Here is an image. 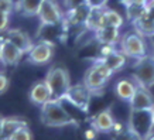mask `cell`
I'll list each match as a JSON object with an SVG mask.
<instances>
[{
  "instance_id": "obj_1",
  "label": "cell",
  "mask_w": 154,
  "mask_h": 140,
  "mask_svg": "<svg viewBox=\"0 0 154 140\" xmlns=\"http://www.w3.org/2000/svg\"><path fill=\"white\" fill-rule=\"evenodd\" d=\"M61 101L62 99L51 98L45 103H42L41 116H40L41 123L47 127H64L69 126V125H76L78 126V122L66 112L65 107L62 106Z\"/></svg>"
},
{
  "instance_id": "obj_12",
  "label": "cell",
  "mask_w": 154,
  "mask_h": 140,
  "mask_svg": "<svg viewBox=\"0 0 154 140\" xmlns=\"http://www.w3.org/2000/svg\"><path fill=\"white\" fill-rule=\"evenodd\" d=\"M129 103L130 109H154V98L150 92V88L137 84V88Z\"/></svg>"
},
{
  "instance_id": "obj_36",
  "label": "cell",
  "mask_w": 154,
  "mask_h": 140,
  "mask_svg": "<svg viewBox=\"0 0 154 140\" xmlns=\"http://www.w3.org/2000/svg\"><path fill=\"white\" fill-rule=\"evenodd\" d=\"M151 55H153V57H154V48H153V54H151Z\"/></svg>"
},
{
  "instance_id": "obj_23",
  "label": "cell",
  "mask_w": 154,
  "mask_h": 140,
  "mask_svg": "<svg viewBox=\"0 0 154 140\" xmlns=\"http://www.w3.org/2000/svg\"><path fill=\"white\" fill-rule=\"evenodd\" d=\"M122 3L126 7V16L130 21H134L139 17H141L143 14H146V6L143 3H136L131 0H122Z\"/></svg>"
},
{
  "instance_id": "obj_24",
  "label": "cell",
  "mask_w": 154,
  "mask_h": 140,
  "mask_svg": "<svg viewBox=\"0 0 154 140\" xmlns=\"http://www.w3.org/2000/svg\"><path fill=\"white\" fill-rule=\"evenodd\" d=\"M106 23L107 26H113V27L120 28L123 26V23H125V20L119 14V11L113 9H106Z\"/></svg>"
},
{
  "instance_id": "obj_8",
  "label": "cell",
  "mask_w": 154,
  "mask_h": 140,
  "mask_svg": "<svg viewBox=\"0 0 154 140\" xmlns=\"http://www.w3.org/2000/svg\"><path fill=\"white\" fill-rule=\"evenodd\" d=\"M38 19L41 26H61L64 21V13L57 0H41Z\"/></svg>"
},
{
  "instance_id": "obj_25",
  "label": "cell",
  "mask_w": 154,
  "mask_h": 140,
  "mask_svg": "<svg viewBox=\"0 0 154 140\" xmlns=\"http://www.w3.org/2000/svg\"><path fill=\"white\" fill-rule=\"evenodd\" d=\"M9 139L10 140H30V139H33V133L28 129V126H23V127H20L19 130L14 132Z\"/></svg>"
},
{
  "instance_id": "obj_13",
  "label": "cell",
  "mask_w": 154,
  "mask_h": 140,
  "mask_svg": "<svg viewBox=\"0 0 154 140\" xmlns=\"http://www.w3.org/2000/svg\"><path fill=\"white\" fill-rule=\"evenodd\" d=\"M91 126L94 127L98 133H110L115 126V119L112 115V109L106 107L96 113L92 119H91Z\"/></svg>"
},
{
  "instance_id": "obj_14",
  "label": "cell",
  "mask_w": 154,
  "mask_h": 140,
  "mask_svg": "<svg viewBox=\"0 0 154 140\" xmlns=\"http://www.w3.org/2000/svg\"><path fill=\"white\" fill-rule=\"evenodd\" d=\"M5 38L9 40L10 42H13L14 45L19 47L20 50L24 52H28L34 45L30 34L26 33L24 30H20V28H9V30L6 31Z\"/></svg>"
},
{
  "instance_id": "obj_35",
  "label": "cell",
  "mask_w": 154,
  "mask_h": 140,
  "mask_svg": "<svg viewBox=\"0 0 154 140\" xmlns=\"http://www.w3.org/2000/svg\"><path fill=\"white\" fill-rule=\"evenodd\" d=\"M2 41H3V38H0V47H2Z\"/></svg>"
},
{
  "instance_id": "obj_11",
  "label": "cell",
  "mask_w": 154,
  "mask_h": 140,
  "mask_svg": "<svg viewBox=\"0 0 154 140\" xmlns=\"http://www.w3.org/2000/svg\"><path fill=\"white\" fill-rule=\"evenodd\" d=\"M91 6L85 2L82 5L76 6L74 9L66 10V13L64 14V21L62 24H66V26H84L86 24V20L89 17V13H91Z\"/></svg>"
},
{
  "instance_id": "obj_32",
  "label": "cell",
  "mask_w": 154,
  "mask_h": 140,
  "mask_svg": "<svg viewBox=\"0 0 154 140\" xmlns=\"http://www.w3.org/2000/svg\"><path fill=\"white\" fill-rule=\"evenodd\" d=\"M96 133H98V132L92 127V129H89V130L85 132V136H86V139H95V137H96Z\"/></svg>"
},
{
  "instance_id": "obj_16",
  "label": "cell",
  "mask_w": 154,
  "mask_h": 140,
  "mask_svg": "<svg viewBox=\"0 0 154 140\" xmlns=\"http://www.w3.org/2000/svg\"><path fill=\"white\" fill-rule=\"evenodd\" d=\"M28 98L34 105H40L41 106L42 103H45L48 99L52 98V95L50 88H48V85L45 84V81L42 79V81H37L31 86L30 92H28Z\"/></svg>"
},
{
  "instance_id": "obj_9",
  "label": "cell",
  "mask_w": 154,
  "mask_h": 140,
  "mask_svg": "<svg viewBox=\"0 0 154 140\" xmlns=\"http://www.w3.org/2000/svg\"><path fill=\"white\" fill-rule=\"evenodd\" d=\"M28 58L27 61L33 65H45L54 57V44L48 40H42V41L34 44L33 48L27 52Z\"/></svg>"
},
{
  "instance_id": "obj_15",
  "label": "cell",
  "mask_w": 154,
  "mask_h": 140,
  "mask_svg": "<svg viewBox=\"0 0 154 140\" xmlns=\"http://www.w3.org/2000/svg\"><path fill=\"white\" fill-rule=\"evenodd\" d=\"M95 40L100 45H116L120 41V31L119 27L113 26H105L102 28H98L95 31Z\"/></svg>"
},
{
  "instance_id": "obj_29",
  "label": "cell",
  "mask_w": 154,
  "mask_h": 140,
  "mask_svg": "<svg viewBox=\"0 0 154 140\" xmlns=\"http://www.w3.org/2000/svg\"><path fill=\"white\" fill-rule=\"evenodd\" d=\"M82 3H85V0H64V6H65L66 10L74 9V7L82 5Z\"/></svg>"
},
{
  "instance_id": "obj_33",
  "label": "cell",
  "mask_w": 154,
  "mask_h": 140,
  "mask_svg": "<svg viewBox=\"0 0 154 140\" xmlns=\"http://www.w3.org/2000/svg\"><path fill=\"white\" fill-rule=\"evenodd\" d=\"M3 123H5V117L0 115V139L3 137Z\"/></svg>"
},
{
  "instance_id": "obj_20",
  "label": "cell",
  "mask_w": 154,
  "mask_h": 140,
  "mask_svg": "<svg viewBox=\"0 0 154 140\" xmlns=\"http://www.w3.org/2000/svg\"><path fill=\"white\" fill-rule=\"evenodd\" d=\"M131 24H133L134 31H137L143 37L150 38L151 36H154V20L147 13L143 14L141 17H139L134 21H131Z\"/></svg>"
},
{
  "instance_id": "obj_6",
  "label": "cell",
  "mask_w": 154,
  "mask_h": 140,
  "mask_svg": "<svg viewBox=\"0 0 154 140\" xmlns=\"http://www.w3.org/2000/svg\"><path fill=\"white\" fill-rule=\"evenodd\" d=\"M133 78L139 85L146 88L154 86V57L151 54L137 58L133 65Z\"/></svg>"
},
{
  "instance_id": "obj_17",
  "label": "cell",
  "mask_w": 154,
  "mask_h": 140,
  "mask_svg": "<svg viewBox=\"0 0 154 140\" xmlns=\"http://www.w3.org/2000/svg\"><path fill=\"white\" fill-rule=\"evenodd\" d=\"M98 60H100L107 67V68H110L113 72H117V71H120L123 67L126 65V61H127V57L120 51V50H112L110 52H107L106 55L103 57H99Z\"/></svg>"
},
{
  "instance_id": "obj_27",
  "label": "cell",
  "mask_w": 154,
  "mask_h": 140,
  "mask_svg": "<svg viewBox=\"0 0 154 140\" xmlns=\"http://www.w3.org/2000/svg\"><path fill=\"white\" fill-rule=\"evenodd\" d=\"M0 10L11 14V11L16 10V2L14 0H0Z\"/></svg>"
},
{
  "instance_id": "obj_10",
  "label": "cell",
  "mask_w": 154,
  "mask_h": 140,
  "mask_svg": "<svg viewBox=\"0 0 154 140\" xmlns=\"http://www.w3.org/2000/svg\"><path fill=\"white\" fill-rule=\"evenodd\" d=\"M26 54L21 51L19 47H16L13 42H10L9 40L3 38L2 41V47H0V62L6 67H16L19 64L23 55Z\"/></svg>"
},
{
  "instance_id": "obj_3",
  "label": "cell",
  "mask_w": 154,
  "mask_h": 140,
  "mask_svg": "<svg viewBox=\"0 0 154 140\" xmlns=\"http://www.w3.org/2000/svg\"><path fill=\"white\" fill-rule=\"evenodd\" d=\"M115 74L110 68H107L100 60H96L89 67L86 72L84 75V85L94 93V95H99L103 93V89L107 85L109 79L112 78V75Z\"/></svg>"
},
{
  "instance_id": "obj_30",
  "label": "cell",
  "mask_w": 154,
  "mask_h": 140,
  "mask_svg": "<svg viewBox=\"0 0 154 140\" xmlns=\"http://www.w3.org/2000/svg\"><path fill=\"white\" fill-rule=\"evenodd\" d=\"M91 7H105L107 0H85Z\"/></svg>"
},
{
  "instance_id": "obj_2",
  "label": "cell",
  "mask_w": 154,
  "mask_h": 140,
  "mask_svg": "<svg viewBox=\"0 0 154 140\" xmlns=\"http://www.w3.org/2000/svg\"><path fill=\"white\" fill-rule=\"evenodd\" d=\"M127 129L136 139H149L154 132V109H130Z\"/></svg>"
},
{
  "instance_id": "obj_22",
  "label": "cell",
  "mask_w": 154,
  "mask_h": 140,
  "mask_svg": "<svg viewBox=\"0 0 154 140\" xmlns=\"http://www.w3.org/2000/svg\"><path fill=\"white\" fill-rule=\"evenodd\" d=\"M23 126H28L27 122L17 116H10V117H5V123H3V137L9 139L10 136L13 135L16 130H19L20 127Z\"/></svg>"
},
{
  "instance_id": "obj_19",
  "label": "cell",
  "mask_w": 154,
  "mask_h": 140,
  "mask_svg": "<svg viewBox=\"0 0 154 140\" xmlns=\"http://www.w3.org/2000/svg\"><path fill=\"white\" fill-rule=\"evenodd\" d=\"M136 88H137V82L134 81V78H123L116 84L115 86V92H116L117 98L122 101H126L129 102L130 98L133 96Z\"/></svg>"
},
{
  "instance_id": "obj_28",
  "label": "cell",
  "mask_w": 154,
  "mask_h": 140,
  "mask_svg": "<svg viewBox=\"0 0 154 140\" xmlns=\"http://www.w3.org/2000/svg\"><path fill=\"white\" fill-rule=\"evenodd\" d=\"M9 85H10V81L7 78V75L0 72V95H3L9 89Z\"/></svg>"
},
{
  "instance_id": "obj_7",
  "label": "cell",
  "mask_w": 154,
  "mask_h": 140,
  "mask_svg": "<svg viewBox=\"0 0 154 140\" xmlns=\"http://www.w3.org/2000/svg\"><path fill=\"white\" fill-rule=\"evenodd\" d=\"M94 96V93L91 92L86 86L82 84H76V85H71L69 89L66 91V93L64 95L62 101L65 99L69 103H72L76 109H79L82 112H88L89 110V103L91 99Z\"/></svg>"
},
{
  "instance_id": "obj_5",
  "label": "cell",
  "mask_w": 154,
  "mask_h": 140,
  "mask_svg": "<svg viewBox=\"0 0 154 140\" xmlns=\"http://www.w3.org/2000/svg\"><path fill=\"white\" fill-rule=\"evenodd\" d=\"M120 51L127 58H140L147 54V44L143 36L137 31H127L120 37Z\"/></svg>"
},
{
  "instance_id": "obj_21",
  "label": "cell",
  "mask_w": 154,
  "mask_h": 140,
  "mask_svg": "<svg viewBox=\"0 0 154 140\" xmlns=\"http://www.w3.org/2000/svg\"><path fill=\"white\" fill-rule=\"evenodd\" d=\"M40 6H41V0H17L16 11H19L24 17H33V16H38Z\"/></svg>"
},
{
  "instance_id": "obj_18",
  "label": "cell",
  "mask_w": 154,
  "mask_h": 140,
  "mask_svg": "<svg viewBox=\"0 0 154 140\" xmlns=\"http://www.w3.org/2000/svg\"><path fill=\"white\" fill-rule=\"evenodd\" d=\"M107 26L106 23V7H92L91 9V13H89V17L86 20V24L85 27L88 30H92V31H96L98 28H102Z\"/></svg>"
},
{
  "instance_id": "obj_34",
  "label": "cell",
  "mask_w": 154,
  "mask_h": 140,
  "mask_svg": "<svg viewBox=\"0 0 154 140\" xmlns=\"http://www.w3.org/2000/svg\"><path fill=\"white\" fill-rule=\"evenodd\" d=\"M131 2H136V3H143V5H147L149 0H131Z\"/></svg>"
},
{
  "instance_id": "obj_31",
  "label": "cell",
  "mask_w": 154,
  "mask_h": 140,
  "mask_svg": "<svg viewBox=\"0 0 154 140\" xmlns=\"http://www.w3.org/2000/svg\"><path fill=\"white\" fill-rule=\"evenodd\" d=\"M146 13L154 20V0H149L147 6H146Z\"/></svg>"
},
{
  "instance_id": "obj_4",
  "label": "cell",
  "mask_w": 154,
  "mask_h": 140,
  "mask_svg": "<svg viewBox=\"0 0 154 140\" xmlns=\"http://www.w3.org/2000/svg\"><path fill=\"white\" fill-rule=\"evenodd\" d=\"M45 84L48 85V88L51 91L52 98L62 99L66 91L71 86V76L69 72L65 67L62 65H54L48 70L47 75H45Z\"/></svg>"
},
{
  "instance_id": "obj_26",
  "label": "cell",
  "mask_w": 154,
  "mask_h": 140,
  "mask_svg": "<svg viewBox=\"0 0 154 140\" xmlns=\"http://www.w3.org/2000/svg\"><path fill=\"white\" fill-rule=\"evenodd\" d=\"M9 24H10V14L0 10V33H6L9 30Z\"/></svg>"
}]
</instances>
